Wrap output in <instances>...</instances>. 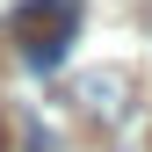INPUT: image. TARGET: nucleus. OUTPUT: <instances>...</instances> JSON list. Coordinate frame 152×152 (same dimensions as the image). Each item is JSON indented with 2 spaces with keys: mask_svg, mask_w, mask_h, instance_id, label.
I'll use <instances>...</instances> for the list:
<instances>
[{
  "mask_svg": "<svg viewBox=\"0 0 152 152\" xmlns=\"http://www.w3.org/2000/svg\"><path fill=\"white\" fill-rule=\"evenodd\" d=\"M130 94H138V72L130 65H102V72H80V80H72V102H80L87 116H109V123L130 109Z\"/></svg>",
  "mask_w": 152,
  "mask_h": 152,
  "instance_id": "f03ea898",
  "label": "nucleus"
},
{
  "mask_svg": "<svg viewBox=\"0 0 152 152\" xmlns=\"http://www.w3.org/2000/svg\"><path fill=\"white\" fill-rule=\"evenodd\" d=\"M29 152H51V138H44V130H29Z\"/></svg>",
  "mask_w": 152,
  "mask_h": 152,
  "instance_id": "7ed1b4c3",
  "label": "nucleus"
},
{
  "mask_svg": "<svg viewBox=\"0 0 152 152\" xmlns=\"http://www.w3.org/2000/svg\"><path fill=\"white\" fill-rule=\"evenodd\" d=\"M72 29H80V0H22V7H15V44H22V65H29V72H58Z\"/></svg>",
  "mask_w": 152,
  "mask_h": 152,
  "instance_id": "f257e3e1",
  "label": "nucleus"
}]
</instances>
